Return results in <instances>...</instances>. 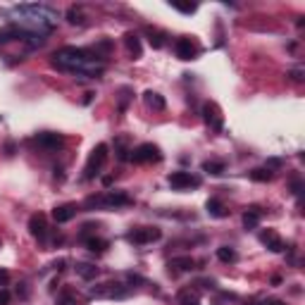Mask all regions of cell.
<instances>
[{
    "label": "cell",
    "instance_id": "obj_1",
    "mask_svg": "<svg viewBox=\"0 0 305 305\" xmlns=\"http://www.w3.org/2000/svg\"><path fill=\"white\" fill-rule=\"evenodd\" d=\"M93 57H91L89 50L83 48H74V46H64L57 53H53V67H57L60 72H79V74H86L89 79H98L103 74V67H91Z\"/></svg>",
    "mask_w": 305,
    "mask_h": 305
},
{
    "label": "cell",
    "instance_id": "obj_2",
    "mask_svg": "<svg viewBox=\"0 0 305 305\" xmlns=\"http://www.w3.org/2000/svg\"><path fill=\"white\" fill-rule=\"evenodd\" d=\"M132 198L122 191H107L103 195H91L86 198V210H93V208H107V210H117V208H124V205H132Z\"/></svg>",
    "mask_w": 305,
    "mask_h": 305
},
{
    "label": "cell",
    "instance_id": "obj_3",
    "mask_svg": "<svg viewBox=\"0 0 305 305\" xmlns=\"http://www.w3.org/2000/svg\"><path fill=\"white\" fill-rule=\"evenodd\" d=\"M132 289L134 286H126L122 281H105L100 286H93L89 291L91 298H98V300H115V298H126L132 296Z\"/></svg>",
    "mask_w": 305,
    "mask_h": 305
},
{
    "label": "cell",
    "instance_id": "obj_4",
    "mask_svg": "<svg viewBox=\"0 0 305 305\" xmlns=\"http://www.w3.org/2000/svg\"><path fill=\"white\" fill-rule=\"evenodd\" d=\"M107 143H98L93 150H91L89 160H86V167H83V179L91 181L96 179L98 174H100V169H103V165L107 162Z\"/></svg>",
    "mask_w": 305,
    "mask_h": 305
},
{
    "label": "cell",
    "instance_id": "obj_5",
    "mask_svg": "<svg viewBox=\"0 0 305 305\" xmlns=\"http://www.w3.org/2000/svg\"><path fill=\"white\" fill-rule=\"evenodd\" d=\"M132 162L136 165H148V162H160L162 160V152L155 143H141V146L132 148Z\"/></svg>",
    "mask_w": 305,
    "mask_h": 305
},
{
    "label": "cell",
    "instance_id": "obj_6",
    "mask_svg": "<svg viewBox=\"0 0 305 305\" xmlns=\"http://www.w3.org/2000/svg\"><path fill=\"white\" fill-rule=\"evenodd\" d=\"M160 238H162V229L158 227H139L126 234V241L134 243V246H146V243L160 241Z\"/></svg>",
    "mask_w": 305,
    "mask_h": 305
},
{
    "label": "cell",
    "instance_id": "obj_7",
    "mask_svg": "<svg viewBox=\"0 0 305 305\" xmlns=\"http://www.w3.org/2000/svg\"><path fill=\"white\" fill-rule=\"evenodd\" d=\"M203 119H205V124L212 129V132H222L224 129V117H222V110H220V105L212 103V100H208V103L203 105Z\"/></svg>",
    "mask_w": 305,
    "mask_h": 305
},
{
    "label": "cell",
    "instance_id": "obj_8",
    "mask_svg": "<svg viewBox=\"0 0 305 305\" xmlns=\"http://www.w3.org/2000/svg\"><path fill=\"white\" fill-rule=\"evenodd\" d=\"M34 143L43 150H60V148H64V136L55 132H43L34 136Z\"/></svg>",
    "mask_w": 305,
    "mask_h": 305
},
{
    "label": "cell",
    "instance_id": "obj_9",
    "mask_svg": "<svg viewBox=\"0 0 305 305\" xmlns=\"http://www.w3.org/2000/svg\"><path fill=\"white\" fill-rule=\"evenodd\" d=\"M169 186L174 191H186V188H198L201 186V179L193 177L191 172H172L169 174Z\"/></svg>",
    "mask_w": 305,
    "mask_h": 305
},
{
    "label": "cell",
    "instance_id": "obj_10",
    "mask_svg": "<svg viewBox=\"0 0 305 305\" xmlns=\"http://www.w3.org/2000/svg\"><path fill=\"white\" fill-rule=\"evenodd\" d=\"M29 234L34 236L36 241H46L48 238V222H46V215H31L29 217Z\"/></svg>",
    "mask_w": 305,
    "mask_h": 305
},
{
    "label": "cell",
    "instance_id": "obj_11",
    "mask_svg": "<svg viewBox=\"0 0 305 305\" xmlns=\"http://www.w3.org/2000/svg\"><path fill=\"white\" fill-rule=\"evenodd\" d=\"M174 53H177V57L179 60H193L195 55H198V48H195V43L191 41V38H177V43H174Z\"/></svg>",
    "mask_w": 305,
    "mask_h": 305
},
{
    "label": "cell",
    "instance_id": "obj_12",
    "mask_svg": "<svg viewBox=\"0 0 305 305\" xmlns=\"http://www.w3.org/2000/svg\"><path fill=\"white\" fill-rule=\"evenodd\" d=\"M260 243L267 246L272 253H281V250H284V238H281L274 229H265L263 234H260Z\"/></svg>",
    "mask_w": 305,
    "mask_h": 305
},
{
    "label": "cell",
    "instance_id": "obj_13",
    "mask_svg": "<svg viewBox=\"0 0 305 305\" xmlns=\"http://www.w3.org/2000/svg\"><path fill=\"white\" fill-rule=\"evenodd\" d=\"M74 215H76V205H74V203H64V205L53 208V220H55L57 224L70 222V220H74Z\"/></svg>",
    "mask_w": 305,
    "mask_h": 305
},
{
    "label": "cell",
    "instance_id": "obj_14",
    "mask_svg": "<svg viewBox=\"0 0 305 305\" xmlns=\"http://www.w3.org/2000/svg\"><path fill=\"white\" fill-rule=\"evenodd\" d=\"M124 46L126 50H129V55H132V60H139L141 53H143V48H141V38L134 31H129V34H124Z\"/></svg>",
    "mask_w": 305,
    "mask_h": 305
},
{
    "label": "cell",
    "instance_id": "obj_15",
    "mask_svg": "<svg viewBox=\"0 0 305 305\" xmlns=\"http://www.w3.org/2000/svg\"><path fill=\"white\" fill-rule=\"evenodd\" d=\"M143 100H146V105L155 112H162L167 107V100L160 96L158 91H146V93H143Z\"/></svg>",
    "mask_w": 305,
    "mask_h": 305
},
{
    "label": "cell",
    "instance_id": "obj_16",
    "mask_svg": "<svg viewBox=\"0 0 305 305\" xmlns=\"http://www.w3.org/2000/svg\"><path fill=\"white\" fill-rule=\"evenodd\" d=\"M169 270H177V272H191V270H195V260H193L191 255L172 257V260H169Z\"/></svg>",
    "mask_w": 305,
    "mask_h": 305
},
{
    "label": "cell",
    "instance_id": "obj_17",
    "mask_svg": "<svg viewBox=\"0 0 305 305\" xmlns=\"http://www.w3.org/2000/svg\"><path fill=\"white\" fill-rule=\"evenodd\" d=\"M146 34H148V43H150L155 50H160V48H165V38H167V34L165 31H160V29H152V27H146Z\"/></svg>",
    "mask_w": 305,
    "mask_h": 305
},
{
    "label": "cell",
    "instance_id": "obj_18",
    "mask_svg": "<svg viewBox=\"0 0 305 305\" xmlns=\"http://www.w3.org/2000/svg\"><path fill=\"white\" fill-rule=\"evenodd\" d=\"M260 220H263V210L260 208H248L243 212V227L246 229H255L260 224Z\"/></svg>",
    "mask_w": 305,
    "mask_h": 305
},
{
    "label": "cell",
    "instance_id": "obj_19",
    "mask_svg": "<svg viewBox=\"0 0 305 305\" xmlns=\"http://www.w3.org/2000/svg\"><path fill=\"white\" fill-rule=\"evenodd\" d=\"M115 152H117V160H122V162H126V160L132 158V148H129V139H124V136H119V139H115Z\"/></svg>",
    "mask_w": 305,
    "mask_h": 305
},
{
    "label": "cell",
    "instance_id": "obj_20",
    "mask_svg": "<svg viewBox=\"0 0 305 305\" xmlns=\"http://www.w3.org/2000/svg\"><path fill=\"white\" fill-rule=\"evenodd\" d=\"M76 274L81 279H86V281H91V279H96L98 277V267L96 265H91V263H76Z\"/></svg>",
    "mask_w": 305,
    "mask_h": 305
},
{
    "label": "cell",
    "instance_id": "obj_21",
    "mask_svg": "<svg viewBox=\"0 0 305 305\" xmlns=\"http://www.w3.org/2000/svg\"><path fill=\"white\" fill-rule=\"evenodd\" d=\"M205 208H208V215L212 217H227L229 210L224 208V203L220 201V198H210L208 203H205Z\"/></svg>",
    "mask_w": 305,
    "mask_h": 305
},
{
    "label": "cell",
    "instance_id": "obj_22",
    "mask_svg": "<svg viewBox=\"0 0 305 305\" xmlns=\"http://www.w3.org/2000/svg\"><path fill=\"white\" fill-rule=\"evenodd\" d=\"M67 21H70L72 27H81L83 21H86V14H83V10H81V7L72 5L70 10H67Z\"/></svg>",
    "mask_w": 305,
    "mask_h": 305
},
{
    "label": "cell",
    "instance_id": "obj_23",
    "mask_svg": "<svg viewBox=\"0 0 305 305\" xmlns=\"http://www.w3.org/2000/svg\"><path fill=\"white\" fill-rule=\"evenodd\" d=\"M83 243H86V248H89L91 253H103V250L107 248V241H105V238H98V236H89V238H83Z\"/></svg>",
    "mask_w": 305,
    "mask_h": 305
},
{
    "label": "cell",
    "instance_id": "obj_24",
    "mask_svg": "<svg viewBox=\"0 0 305 305\" xmlns=\"http://www.w3.org/2000/svg\"><path fill=\"white\" fill-rule=\"evenodd\" d=\"M177 303L179 305H201V298H198L191 289H184V291H179V296H177Z\"/></svg>",
    "mask_w": 305,
    "mask_h": 305
},
{
    "label": "cell",
    "instance_id": "obj_25",
    "mask_svg": "<svg viewBox=\"0 0 305 305\" xmlns=\"http://www.w3.org/2000/svg\"><path fill=\"white\" fill-rule=\"evenodd\" d=\"M203 172L212 174V177H220V174H224V162H220V160H208V162H203Z\"/></svg>",
    "mask_w": 305,
    "mask_h": 305
},
{
    "label": "cell",
    "instance_id": "obj_26",
    "mask_svg": "<svg viewBox=\"0 0 305 305\" xmlns=\"http://www.w3.org/2000/svg\"><path fill=\"white\" fill-rule=\"evenodd\" d=\"M272 177H274V172H272V169H267V167H257V169H253V172H250V179L260 181V184H265V181H272Z\"/></svg>",
    "mask_w": 305,
    "mask_h": 305
},
{
    "label": "cell",
    "instance_id": "obj_27",
    "mask_svg": "<svg viewBox=\"0 0 305 305\" xmlns=\"http://www.w3.org/2000/svg\"><path fill=\"white\" fill-rule=\"evenodd\" d=\"M55 305H81V303H79V296H76L74 291H70V289H67V291H62L60 296H57Z\"/></svg>",
    "mask_w": 305,
    "mask_h": 305
},
{
    "label": "cell",
    "instance_id": "obj_28",
    "mask_svg": "<svg viewBox=\"0 0 305 305\" xmlns=\"http://www.w3.org/2000/svg\"><path fill=\"white\" fill-rule=\"evenodd\" d=\"M217 257H220L222 263H234V260H236V250L229 248V246H222V248H217Z\"/></svg>",
    "mask_w": 305,
    "mask_h": 305
},
{
    "label": "cell",
    "instance_id": "obj_29",
    "mask_svg": "<svg viewBox=\"0 0 305 305\" xmlns=\"http://www.w3.org/2000/svg\"><path fill=\"white\" fill-rule=\"evenodd\" d=\"M169 5H172L174 10H179V12H184V14H191V12H195V10H198V5H195V3H179V0H172Z\"/></svg>",
    "mask_w": 305,
    "mask_h": 305
},
{
    "label": "cell",
    "instance_id": "obj_30",
    "mask_svg": "<svg viewBox=\"0 0 305 305\" xmlns=\"http://www.w3.org/2000/svg\"><path fill=\"white\" fill-rule=\"evenodd\" d=\"M132 93H134V91L129 89V86L119 89V112L126 110V105H129V100H132Z\"/></svg>",
    "mask_w": 305,
    "mask_h": 305
},
{
    "label": "cell",
    "instance_id": "obj_31",
    "mask_svg": "<svg viewBox=\"0 0 305 305\" xmlns=\"http://www.w3.org/2000/svg\"><path fill=\"white\" fill-rule=\"evenodd\" d=\"M10 300H12L10 291H7V289H0V305H10Z\"/></svg>",
    "mask_w": 305,
    "mask_h": 305
},
{
    "label": "cell",
    "instance_id": "obj_32",
    "mask_svg": "<svg viewBox=\"0 0 305 305\" xmlns=\"http://www.w3.org/2000/svg\"><path fill=\"white\" fill-rule=\"evenodd\" d=\"M14 152H17V143H14V141H7L5 143V155L7 158H12Z\"/></svg>",
    "mask_w": 305,
    "mask_h": 305
},
{
    "label": "cell",
    "instance_id": "obj_33",
    "mask_svg": "<svg viewBox=\"0 0 305 305\" xmlns=\"http://www.w3.org/2000/svg\"><path fill=\"white\" fill-rule=\"evenodd\" d=\"M291 188H293V193H296V195H300V191H303V181H300V179H293V181H291Z\"/></svg>",
    "mask_w": 305,
    "mask_h": 305
},
{
    "label": "cell",
    "instance_id": "obj_34",
    "mask_svg": "<svg viewBox=\"0 0 305 305\" xmlns=\"http://www.w3.org/2000/svg\"><path fill=\"white\" fill-rule=\"evenodd\" d=\"M10 281V272L7 270H0V286H5Z\"/></svg>",
    "mask_w": 305,
    "mask_h": 305
},
{
    "label": "cell",
    "instance_id": "obj_35",
    "mask_svg": "<svg viewBox=\"0 0 305 305\" xmlns=\"http://www.w3.org/2000/svg\"><path fill=\"white\" fill-rule=\"evenodd\" d=\"M289 76H291L293 81H303V72H300V70H293V72H289Z\"/></svg>",
    "mask_w": 305,
    "mask_h": 305
},
{
    "label": "cell",
    "instance_id": "obj_36",
    "mask_svg": "<svg viewBox=\"0 0 305 305\" xmlns=\"http://www.w3.org/2000/svg\"><path fill=\"white\" fill-rule=\"evenodd\" d=\"M277 167H281V160H270L267 162V169H277Z\"/></svg>",
    "mask_w": 305,
    "mask_h": 305
},
{
    "label": "cell",
    "instance_id": "obj_37",
    "mask_svg": "<svg viewBox=\"0 0 305 305\" xmlns=\"http://www.w3.org/2000/svg\"><path fill=\"white\" fill-rule=\"evenodd\" d=\"M265 305H286V303H281V300H270V303H265Z\"/></svg>",
    "mask_w": 305,
    "mask_h": 305
}]
</instances>
